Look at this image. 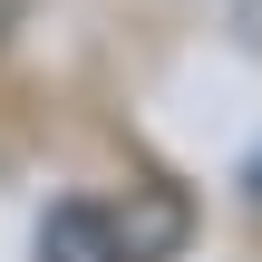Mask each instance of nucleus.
<instances>
[{
	"mask_svg": "<svg viewBox=\"0 0 262 262\" xmlns=\"http://www.w3.org/2000/svg\"><path fill=\"white\" fill-rule=\"evenodd\" d=\"M39 262H117V224H107V204H49V224H39Z\"/></svg>",
	"mask_w": 262,
	"mask_h": 262,
	"instance_id": "1",
	"label": "nucleus"
},
{
	"mask_svg": "<svg viewBox=\"0 0 262 262\" xmlns=\"http://www.w3.org/2000/svg\"><path fill=\"white\" fill-rule=\"evenodd\" d=\"M243 29H253V39H262V0H243Z\"/></svg>",
	"mask_w": 262,
	"mask_h": 262,
	"instance_id": "3",
	"label": "nucleus"
},
{
	"mask_svg": "<svg viewBox=\"0 0 262 262\" xmlns=\"http://www.w3.org/2000/svg\"><path fill=\"white\" fill-rule=\"evenodd\" d=\"M253 194H262V156H253Z\"/></svg>",
	"mask_w": 262,
	"mask_h": 262,
	"instance_id": "4",
	"label": "nucleus"
},
{
	"mask_svg": "<svg viewBox=\"0 0 262 262\" xmlns=\"http://www.w3.org/2000/svg\"><path fill=\"white\" fill-rule=\"evenodd\" d=\"M107 224H117V262H136V253H165V243L185 233L175 194H136V214H107Z\"/></svg>",
	"mask_w": 262,
	"mask_h": 262,
	"instance_id": "2",
	"label": "nucleus"
}]
</instances>
